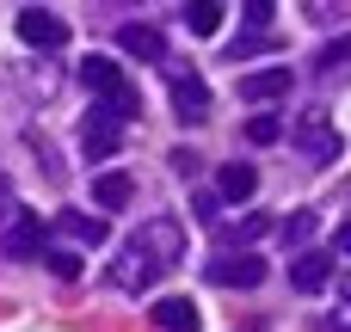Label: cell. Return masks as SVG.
Returning a JSON list of instances; mask_svg holds the SVG:
<instances>
[{"instance_id":"cell-22","label":"cell","mask_w":351,"mask_h":332,"mask_svg":"<svg viewBox=\"0 0 351 332\" xmlns=\"http://www.w3.org/2000/svg\"><path fill=\"white\" fill-rule=\"evenodd\" d=\"M191 209L204 216V228H216V222H222V203H216V191H197V197H191Z\"/></svg>"},{"instance_id":"cell-7","label":"cell","mask_w":351,"mask_h":332,"mask_svg":"<svg viewBox=\"0 0 351 332\" xmlns=\"http://www.w3.org/2000/svg\"><path fill=\"white\" fill-rule=\"evenodd\" d=\"M154 271H160V265H154V259H148V253H142V246L130 240V246L117 253V265H111V283H117L123 296H142V290L154 283Z\"/></svg>"},{"instance_id":"cell-26","label":"cell","mask_w":351,"mask_h":332,"mask_svg":"<svg viewBox=\"0 0 351 332\" xmlns=\"http://www.w3.org/2000/svg\"><path fill=\"white\" fill-rule=\"evenodd\" d=\"M12 209V173H0V216Z\"/></svg>"},{"instance_id":"cell-11","label":"cell","mask_w":351,"mask_h":332,"mask_svg":"<svg viewBox=\"0 0 351 332\" xmlns=\"http://www.w3.org/2000/svg\"><path fill=\"white\" fill-rule=\"evenodd\" d=\"M259 191V173L253 166H222L216 173V203H247Z\"/></svg>"},{"instance_id":"cell-8","label":"cell","mask_w":351,"mask_h":332,"mask_svg":"<svg viewBox=\"0 0 351 332\" xmlns=\"http://www.w3.org/2000/svg\"><path fill=\"white\" fill-rule=\"evenodd\" d=\"M290 86H296V74H290V68H259V74H247V80H241V99H247V105H271V99H284Z\"/></svg>"},{"instance_id":"cell-14","label":"cell","mask_w":351,"mask_h":332,"mask_svg":"<svg viewBox=\"0 0 351 332\" xmlns=\"http://www.w3.org/2000/svg\"><path fill=\"white\" fill-rule=\"evenodd\" d=\"M56 228H62V234H74L80 246H99V240L111 234V228H105L99 216H86V209H62V216H56Z\"/></svg>"},{"instance_id":"cell-21","label":"cell","mask_w":351,"mask_h":332,"mask_svg":"<svg viewBox=\"0 0 351 332\" xmlns=\"http://www.w3.org/2000/svg\"><path fill=\"white\" fill-rule=\"evenodd\" d=\"M284 240H290V246H296V253H302V246H308V240H315V216H308V209H296V216H290V222H284Z\"/></svg>"},{"instance_id":"cell-20","label":"cell","mask_w":351,"mask_h":332,"mask_svg":"<svg viewBox=\"0 0 351 332\" xmlns=\"http://www.w3.org/2000/svg\"><path fill=\"white\" fill-rule=\"evenodd\" d=\"M278 136H284V123H278V117H265V111H259V117H247V142H259V148H271Z\"/></svg>"},{"instance_id":"cell-24","label":"cell","mask_w":351,"mask_h":332,"mask_svg":"<svg viewBox=\"0 0 351 332\" xmlns=\"http://www.w3.org/2000/svg\"><path fill=\"white\" fill-rule=\"evenodd\" d=\"M253 49H278V37H241L228 55H253Z\"/></svg>"},{"instance_id":"cell-25","label":"cell","mask_w":351,"mask_h":332,"mask_svg":"<svg viewBox=\"0 0 351 332\" xmlns=\"http://www.w3.org/2000/svg\"><path fill=\"white\" fill-rule=\"evenodd\" d=\"M197 166H204V160H197V154H191V148H179V154H173V173H185V179H191V173H197Z\"/></svg>"},{"instance_id":"cell-18","label":"cell","mask_w":351,"mask_h":332,"mask_svg":"<svg viewBox=\"0 0 351 332\" xmlns=\"http://www.w3.org/2000/svg\"><path fill=\"white\" fill-rule=\"evenodd\" d=\"M185 25H191L197 37H210V31L222 25V6H216V0H191V6H185Z\"/></svg>"},{"instance_id":"cell-16","label":"cell","mask_w":351,"mask_h":332,"mask_svg":"<svg viewBox=\"0 0 351 332\" xmlns=\"http://www.w3.org/2000/svg\"><path fill=\"white\" fill-rule=\"evenodd\" d=\"M80 80H86L93 92H117V86H123V68H111V55H86V62H80Z\"/></svg>"},{"instance_id":"cell-4","label":"cell","mask_w":351,"mask_h":332,"mask_svg":"<svg viewBox=\"0 0 351 332\" xmlns=\"http://www.w3.org/2000/svg\"><path fill=\"white\" fill-rule=\"evenodd\" d=\"M12 31H19L31 49H62V43H68V18H56L49 6H25V12L12 18Z\"/></svg>"},{"instance_id":"cell-9","label":"cell","mask_w":351,"mask_h":332,"mask_svg":"<svg viewBox=\"0 0 351 332\" xmlns=\"http://www.w3.org/2000/svg\"><path fill=\"white\" fill-rule=\"evenodd\" d=\"M117 49L136 55V62H167V37H160L154 25H123V31H117Z\"/></svg>"},{"instance_id":"cell-13","label":"cell","mask_w":351,"mask_h":332,"mask_svg":"<svg viewBox=\"0 0 351 332\" xmlns=\"http://www.w3.org/2000/svg\"><path fill=\"white\" fill-rule=\"evenodd\" d=\"M117 148H123V123H105L99 111H86V154L105 160V154H117Z\"/></svg>"},{"instance_id":"cell-23","label":"cell","mask_w":351,"mask_h":332,"mask_svg":"<svg viewBox=\"0 0 351 332\" xmlns=\"http://www.w3.org/2000/svg\"><path fill=\"white\" fill-rule=\"evenodd\" d=\"M339 68H346V43H327L321 49V74H339Z\"/></svg>"},{"instance_id":"cell-6","label":"cell","mask_w":351,"mask_h":332,"mask_svg":"<svg viewBox=\"0 0 351 332\" xmlns=\"http://www.w3.org/2000/svg\"><path fill=\"white\" fill-rule=\"evenodd\" d=\"M296 148H302L308 160H321V166H333L346 142H339V129H333L327 117H302V123H296Z\"/></svg>"},{"instance_id":"cell-1","label":"cell","mask_w":351,"mask_h":332,"mask_svg":"<svg viewBox=\"0 0 351 332\" xmlns=\"http://www.w3.org/2000/svg\"><path fill=\"white\" fill-rule=\"evenodd\" d=\"M167 80H173V117H179V123H191V129H197V123H210V80H197L191 68H173Z\"/></svg>"},{"instance_id":"cell-5","label":"cell","mask_w":351,"mask_h":332,"mask_svg":"<svg viewBox=\"0 0 351 332\" xmlns=\"http://www.w3.org/2000/svg\"><path fill=\"white\" fill-rule=\"evenodd\" d=\"M136 246H142V253H148V259H154L160 271L185 259V234H179V222H173V216H154V222H148V228L136 234Z\"/></svg>"},{"instance_id":"cell-3","label":"cell","mask_w":351,"mask_h":332,"mask_svg":"<svg viewBox=\"0 0 351 332\" xmlns=\"http://www.w3.org/2000/svg\"><path fill=\"white\" fill-rule=\"evenodd\" d=\"M204 271H210V283H222V290H259V283H265V259H259V253H222V259H210Z\"/></svg>"},{"instance_id":"cell-2","label":"cell","mask_w":351,"mask_h":332,"mask_svg":"<svg viewBox=\"0 0 351 332\" xmlns=\"http://www.w3.org/2000/svg\"><path fill=\"white\" fill-rule=\"evenodd\" d=\"M43 246H49V222L31 216V209H12V228L0 234V253L6 259H43Z\"/></svg>"},{"instance_id":"cell-17","label":"cell","mask_w":351,"mask_h":332,"mask_svg":"<svg viewBox=\"0 0 351 332\" xmlns=\"http://www.w3.org/2000/svg\"><path fill=\"white\" fill-rule=\"evenodd\" d=\"M130 197H136V185H130L123 173H105V179L93 185V203H99V209H123Z\"/></svg>"},{"instance_id":"cell-10","label":"cell","mask_w":351,"mask_h":332,"mask_svg":"<svg viewBox=\"0 0 351 332\" xmlns=\"http://www.w3.org/2000/svg\"><path fill=\"white\" fill-rule=\"evenodd\" d=\"M154 327L160 332H197V302L191 296H160L154 302Z\"/></svg>"},{"instance_id":"cell-12","label":"cell","mask_w":351,"mask_h":332,"mask_svg":"<svg viewBox=\"0 0 351 332\" xmlns=\"http://www.w3.org/2000/svg\"><path fill=\"white\" fill-rule=\"evenodd\" d=\"M222 246H247V240H265L271 234V216H234V222H216L210 228Z\"/></svg>"},{"instance_id":"cell-19","label":"cell","mask_w":351,"mask_h":332,"mask_svg":"<svg viewBox=\"0 0 351 332\" xmlns=\"http://www.w3.org/2000/svg\"><path fill=\"white\" fill-rule=\"evenodd\" d=\"M43 271H49V277H62V283H74V277H80V259H74V253L43 246Z\"/></svg>"},{"instance_id":"cell-15","label":"cell","mask_w":351,"mask_h":332,"mask_svg":"<svg viewBox=\"0 0 351 332\" xmlns=\"http://www.w3.org/2000/svg\"><path fill=\"white\" fill-rule=\"evenodd\" d=\"M327 265H333V259H321V253H296L290 283H296L302 296H315V290H327Z\"/></svg>"}]
</instances>
